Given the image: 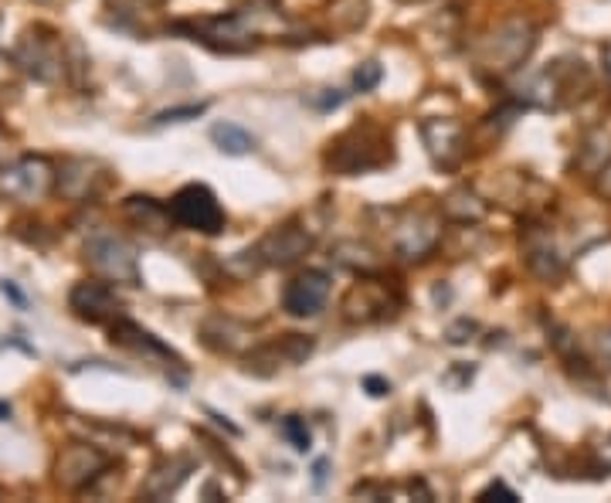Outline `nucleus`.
I'll list each match as a JSON object with an SVG mask.
<instances>
[{
  "instance_id": "nucleus-1",
  "label": "nucleus",
  "mask_w": 611,
  "mask_h": 503,
  "mask_svg": "<svg viewBox=\"0 0 611 503\" xmlns=\"http://www.w3.org/2000/svg\"><path fill=\"white\" fill-rule=\"evenodd\" d=\"M391 157H394V150H391L387 130L364 120V123H353L350 130H343L336 140H330L327 167L333 174L353 177V174H367V171L387 167Z\"/></svg>"
},
{
  "instance_id": "nucleus-2",
  "label": "nucleus",
  "mask_w": 611,
  "mask_h": 503,
  "mask_svg": "<svg viewBox=\"0 0 611 503\" xmlns=\"http://www.w3.org/2000/svg\"><path fill=\"white\" fill-rule=\"evenodd\" d=\"M537 48V28L530 21H503L476 44V65L489 75L517 72Z\"/></svg>"
},
{
  "instance_id": "nucleus-3",
  "label": "nucleus",
  "mask_w": 611,
  "mask_h": 503,
  "mask_svg": "<svg viewBox=\"0 0 611 503\" xmlns=\"http://www.w3.org/2000/svg\"><path fill=\"white\" fill-rule=\"evenodd\" d=\"M85 263L89 269L113 286H139V256L136 248L120 235H92L85 242Z\"/></svg>"
},
{
  "instance_id": "nucleus-4",
  "label": "nucleus",
  "mask_w": 611,
  "mask_h": 503,
  "mask_svg": "<svg viewBox=\"0 0 611 503\" xmlns=\"http://www.w3.org/2000/svg\"><path fill=\"white\" fill-rule=\"evenodd\" d=\"M170 218L180 228L200 232V235H221L225 232V208L208 184H184L170 197Z\"/></svg>"
},
{
  "instance_id": "nucleus-5",
  "label": "nucleus",
  "mask_w": 611,
  "mask_h": 503,
  "mask_svg": "<svg viewBox=\"0 0 611 503\" xmlns=\"http://www.w3.org/2000/svg\"><path fill=\"white\" fill-rule=\"evenodd\" d=\"M59 184V167L48 157H21L8 167H0V194L14 197L21 205H34V201L48 197Z\"/></svg>"
},
{
  "instance_id": "nucleus-6",
  "label": "nucleus",
  "mask_w": 611,
  "mask_h": 503,
  "mask_svg": "<svg viewBox=\"0 0 611 503\" xmlns=\"http://www.w3.org/2000/svg\"><path fill=\"white\" fill-rule=\"evenodd\" d=\"M14 62L34 75L38 82H59L65 75V55H62V44L59 38L38 28V31H28L21 38V44L14 48Z\"/></svg>"
},
{
  "instance_id": "nucleus-7",
  "label": "nucleus",
  "mask_w": 611,
  "mask_h": 503,
  "mask_svg": "<svg viewBox=\"0 0 611 503\" xmlns=\"http://www.w3.org/2000/svg\"><path fill=\"white\" fill-rule=\"evenodd\" d=\"M397 307H401L397 292H394L384 279H374L371 273H364V279L343 296V317H346L350 324L387 320Z\"/></svg>"
},
{
  "instance_id": "nucleus-8",
  "label": "nucleus",
  "mask_w": 611,
  "mask_h": 503,
  "mask_svg": "<svg viewBox=\"0 0 611 503\" xmlns=\"http://www.w3.org/2000/svg\"><path fill=\"white\" fill-rule=\"evenodd\" d=\"M113 466L110 452H102L99 445L92 442H72L59 452L55 460V480L65 486V490H85L92 486L102 473Z\"/></svg>"
},
{
  "instance_id": "nucleus-9",
  "label": "nucleus",
  "mask_w": 611,
  "mask_h": 503,
  "mask_svg": "<svg viewBox=\"0 0 611 503\" xmlns=\"http://www.w3.org/2000/svg\"><path fill=\"white\" fill-rule=\"evenodd\" d=\"M394 252L404 263H418L438 248L442 242V218L432 212H407L397 225H394Z\"/></svg>"
},
{
  "instance_id": "nucleus-10",
  "label": "nucleus",
  "mask_w": 611,
  "mask_h": 503,
  "mask_svg": "<svg viewBox=\"0 0 611 503\" xmlns=\"http://www.w3.org/2000/svg\"><path fill=\"white\" fill-rule=\"evenodd\" d=\"M310 355H313V337L286 333V337H279L276 343L251 347L248 358H245V371L255 374V378H272V374H279V368L302 365Z\"/></svg>"
},
{
  "instance_id": "nucleus-11",
  "label": "nucleus",
  "mask_w": 611,
  "mask_h": 503,
  "mask_svg": "<svg viewBox=\"0 0 611 503\" xmlns=\"http://www.w3.org/2000/svg\"><path fill=\"white\" fill-rule=\"evenodd\" d=\"M69 307L85 324H116L120 314H123V299L116 296L113 283L85 279L69 292Z\"/></svg>"
},
{
  "instance_id": "nucleus-12",
  "label": "nucleus",
  "mask_w": 611,
  "mask_h": 503,
  "mask_svg": "<svg viewBox=\"0 0 611 503\" xmlns=\"http://www.w3.org/2000/svg\"><path fill=\"white\" fill-rule=\"evenodd\" d=\"M113 174L110 167L95 157H72L59 167V184L55 191L69 201H95L102 191L110 187Z\"/></svg>"
},
{
  "instance_id": "nucleus-13",
  "label": "nucleus",
  "mask_w": 611,
  "mask_h": 503,
  "mask_svg": "<svg viewBox=\"0 0 611 503\" xmlns=\"http://www.w3.org/2000/svg\"><path fill=\"white\" fill-rule=\"evenodd\" d=\"M330 299V276L323 269H306L299 276H292L282 289V310L296 320L317 317L323 314Z\"/></svg>"
},
{
  "instance_id": "nucleus-14",
  "label": "nucleus",
  "mask_w": 611,
  "mask_h": 503,
  "mask_svg": "<svg viewBox=\"0 0 611 503\" xmlns=\"http://www.w3.org/2000/svg\"><path fill=\"white\" fill-rule=\"evenodd\" d=\"M422 143H425L435 167L452 171L466 157V126L448 120V116H432L422 123Z\"/></svg>"
},
{
  "instance_id": "nucleus-15",
  "label": "nucleus",
  "mask_w": 611,
  "mask_h": 503,
  "mask_svg": "<svg viewBox=\"0 0 611 503\" xmlns=\"http://www.w3.org/2000/svg\"><path fill=\"white\" fill-rule=\"evenodd\" d=\"M310 248H313V232H306L299 222H286V225L272 228L259 245H255L262 266H279V269L296 266Z\"/></svg>"
},
{
  "instance_id": "nucleus-16",
  "label": "nucleus",
  "mask_w": 611,
  "mask_h": 503,
  "mask_svg": "<svg viewBox=\"0 0 611 503\" xmlns=\"http://www.w3.org/2000/svg\"><path fill=\"white\" fill-rule=\"evenodd\" d=\"M110 333H113V343H116V347L130 350V355H136V358L164 361V365H170V368H184V361H180L177 350H170L167 343H160L149 330H143V327L133 324V320H123V317H120V320L113 324Z\"/></svg>"
},
{
  "instance_id": "nucleus-17",
  "label": "nucleus",
  "mask_w": 611,
  "mask_h": 503,
  "mask_svg": "<svg viewBox=\"0 0 611 503\" xmlns=\"http://www.w3.org/2000/svg\"><path fill=\"white\" fill-rule=\"evenodd\" d=\"M200 340L208 343L218 355H228V358H241L255 347V330L235 317H208L200 324Z\"/></svg>"
},
{
  "instance_id": "nucleus-18",
  "label": "nucleus",
  "mask_w": 611,
  "mask_h": 503,
  "mask_svg": "<svg viewBox=\"0 0 611 503\" xmlns=\"http://www.w3.org/2000/svg\"><path fill=\"white\" fill-rule=\"evenodd\" d=\"M524 248H527V266H530L534 276H540L543 283H557L560 276H565L568 259H565V252L557 248V242L550 238V232L530 228Z\"/></svg>"
},
{
  "instance_id": "nucleus-19",
  "label": "nucleus",
  "mask_w": 611,
  "mask_h": 503,
  "mask_svg": "<svg viewBox=\"0 0 611 503\" xmlns=\"http://www.w3.org/2000/svg\"><path fill=\"white\" fill-rule=\"evenodd\" d=\"M123 215L130 225H136L139 232H146L149 238H164L174 225L170 218V205H164V201L157 197H146V194H133L123 201Z\"/></svg>"
},
{
  "instance_id": "nucleus-20",
  "label": "nucleus",
  "mask_w": 611,
  "mask_h": 503,
  "mask_svg": "<svg viewBox=\"0 0 611 503\" xmlns=\"http://www.w3.org/2000/svg\"><path fill=\"white\" fill-rule=\"evenodd\" d=\"M190 470H194V463H190L187 456L164 460L157 470H153V473L143 480V486H139V496H143V500H153V503L170 500V496H174V493H177V490L187 483Z\"/></svg>"
},
{
  "instance_id": "nucleus-21",
  "label": "nucleus",
  "mask_w": 611,
  "mask_h": 503,
  "mask_svg": "<svg viewBox=\"0 0 611 503\" xmlns=\"http://www.w3.org/2000/svg\"><path fill=\"white\" fill-rule=\"evenodd\" d=\"M442 212L452 218V222H458V225H479L483 218H486V201L476 194V191H469V187H455V191H448L445 197H442Z\"/></svg>"
},
{
  "instance_id": "nucleus-22",
  "label": "nucleus",
  "mask_w": 611,
  "mask_h": 503,
  "mask_svg": "<svg viewBox=\"0 0 611 503\" xmlns=\"http://www.w3.org/2000/svg\"><path fill=\"white\" fill-rule=\"evenodd\" d=\"M327 18H330L333 34H353V31H361L367 24L371 4L367 0H330Z\"/></svg>"
},
{
  "instance_id": "nucleus-23",
  "label": "nucleus",
  "mask_w": 611,
  "mask_h": 503,
  "mask_svg": "<svg viewBox=\"0 0 611 503\" xmlns=\"http://www.w3.org/2000/svg\"><path fill=\"white\" fill-rule=\"evenodd\" d=\"M608 161H611V126H594V130L584 136L581 150H578V164H581L588 174H598Z\"/></svg>"
},
{
  "instance_id": "nucleus-24",
  "label": "nucleus",
  "mask_w": 611,
  "mask_h": 503,
  "mask_svg": "<svg viewBox=\"0 0 611 503\" xmlns=\"http://www.w3.org/2000/svg\"><path fill=\"white\" fill-rule=\"evenodd\" d=\"M211 143L228 157H245L255 150V136L238 123H215L211 126Z\"/></svg>"
},
{
  "instance_id": "nucleus-25",
  "label": "nucleus",
  "mask_w": 611,
  "mask_h": 503,
  "mask_svg": "<svg viewBox=\"0 0 611 503\" xmlns=\"http://www.w3.org/2000/svg\"><path fill=\"white\" fill-rule=\"evenodd\" d=\"M353 256H346V252H336V263L340 266H346V269H361V273H377L381 269V259H377V252L371 248V245H364V242H343Z\"/></svg>"
},
{
  "instance_id": "nucleus-26",
  "label": "nucleus",
  "mask_w": 611,
  "mask_h": 503,
  "mask_svg": "<svg viewBox=\"0 0 611 503\" xmlns=\"http://www.w3.org/2000/svg\"><path fill=\"white\" fill-rule=\"evenodd\" d=\"M279 432H282V439L296 452H310L313 449V435H310V429H306V419H299V415H286L282 425H279Z\"/></svg>"
},
{
  "instance_id": "nucleus-27",
  "label": "nucleus",
  "mask_w": 611,
  "mask_h": 503,
  "mask_svg": "<svg viewBox=\"0 0 611 503\" xmlns=\"http://www.w3.org/2000/svg\"><path fill=\"white\" fill-rule=\"evenodd\" d=\"M346 103V92L343 89H317L306 95V106H313L317 113H333Z\"/></svg>"
},
{
  "instance_id": "nucleus-28",
  "label": "nucleus",
  "mask_w": 611,
  "mask_h": 503,
  "mask_svg": "<svg viewBox=\"0 0 611 503\" xmlns=\"http://www.w3.org/2000/svg\"><path fill=\"white\" fill-rule=\"evenodd\" d=\"M208 113V103H190V106H174V110H164V113H157V120H153V126H170V123H190V120H197V116H204Z\"/></svg>"
},
{
  "instance_id": "nucleus-29",
  "label": "nucleus",
  "mask_w": 611,
  "mask_h": 503,
  "mask_svg": "<svg viewBox=\"0 0 611 503\" xmlns=\"http://www.w3.org/2000/svg\"><path fill=\"white\" fill-rule=\"evenodd\" d=\"M381 79H384V72H381V65H377V62H364V65H356V72H353V85L361 89V92L377 89V85H381Z\"/></svg>"
},
{
  "instance_id": "nucleus-30",
  "label": "nucleus",
  "mask_w": 611,
  "mask_h": 503,
  "mask_svg": "<svg viewBox=\"0 0 611 503\" xmlns=\"http://www.w3.org/2000/svg\"><path fill=\"white\" fill-rule=\"evenodd\" d=\"M473 333H476V324H473V320H458V324H452V327L445 330V340L458 347V343L473 340Z\"/></svg>"
},
{
  "instance_id": "nucleus-31",
  "label": "nucleus",
  "mask_w": 611,
  "mask_h": 503,
  "mask_svg": "<svg viewBox=\"0 0 611 503\" xmlns=\"http://www.w3.org/2000/svg\"><path fill=\"white\" fill-rule=\"evenodd\" d=\"M594 350H598V361H601L604 368H611V330L598 333V340H594Z\"/></svg>"
},
{
  "instance_id": "nucleus-32",
  "label": "nucleus",
  "mask_w": 611,
  "mask_h": 503,
  "mask_svg": "<svg viewBox=\"0 0 611 503\" xmlns=\"http://www.w3.org/2000/svg\"><path fill=\"white\" fill-rule=\"evenodd\" d=\"M493 496H499V500H520L514 490H509V486H503V483H489L483 493H479V500H493Z\"/></svg>"
},
{
  "instance_id": "nucleus-33",
  "label": "nucleus",
  "mask_w": 611,
  "mask_h": 503,
  "mask_svg": "<svg viewBox=\"0 0 611 503\" xmlns=\"http://www.w3.org/2000/svg\"><path fill=\"white\" fill-rule=\"evenodd\" d=\"M364 388H367L374 398H384V394L391 391V381H384V378H377V374H367V378H364Z\"/></svg>"
},
{
  "instance_id": "nucleus-34",
  "label": "nucleus",
  "mask_w": 611,
  "mask_h": 503,
  "mask_svg": "<svg viewBox=\"0 0 611 503\" xmlns=\"http://www.w3.org/2000/svg\"><path fill=\"white\" fill-rule=\"evenodd\" d=\"M327 473H330V460H317V463H313V486H317V490L327 486Z\"/></svg>"
},
{
  "instance_id": "nucleus-35",
  "label": "nucleus",
  "mask_w": 611,
  "mask_h": 503,
  "mask_svg": "<svg viewBox=\"0 0 611 503\" xmlns=\"http://www.w3.org/2000/svg\"><path fill=\"white\" fill-rule=\"evenodd\" d=\"M598 191H601L604 197H611V161L598 171Z\"/></svg>"
},
{
  "instance_id": "nucleus-36",
  "label": "nucleus",
  "mask_w": 611,
  "mask_h": 503,
  "mask_svg": "<svg viewBox=\"0 0 611 503\" xmlns=\"http://www.w3.org/2000/svg\"><path fill=\"white\" fill-rule=\"evenodd\" d=\"M0 289H4V292H8V296L14 299V304H18V307H24V296H21V292H18V289H14L11 283H0Z\"/></svg>"
},
{
  "instance_id": "nucleus-37",
  "label": "nucleus",
  "mask_w": 611,
  "mask_h": 503,
  "mask_svg": "<svg viewBox=\"0 0 611 503\" xmlns=\"http://www.w3.org/2000/svg\"><path fill=\"white\" fill-rule=\"evenodd\" d=\"M604 69H608V75H611V44L604 48Z\"/></svg>"
},
{
  "instance_id": "nucleus-38",
  "label": "nucleus",
  "mask_w": 611,
  "mask_h": 503,
  "mask_svg": "<svg viewBox=\"0 0 611 503\" xmlns=\"http://www.w3.org/2000/svg\"><path fill=\"white\" fill-rule=\"evenodd\" d=\"M401 4H415V0H401Z\"/></svg>"
}]
</instances>
